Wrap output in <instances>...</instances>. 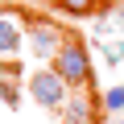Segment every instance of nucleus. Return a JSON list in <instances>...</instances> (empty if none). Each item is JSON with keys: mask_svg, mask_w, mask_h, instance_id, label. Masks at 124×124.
Wrapping results in <instances>:
<instances>
[{"mask_svg": "<svg viewBox=\"0 0 124 124\" xmlns=\"http://www.w3.org/2000/svg\"><path fill=\"white\" fill-rule=\"evenodd\" d=\"M25 41H29V54L41 58V62H54L62 50H66L75 37L66 33L62 21H46V17H29V29H25Z\"/></svg>", "mask_w": 124, "mask_h": 124, "instance_id": "f257e3e1", "label": "nucleus"}, {"mask_svg": "<svg viewBox=\"0 0 124 124\" xmlns=\"http://www.w3.org/2000/svg\"><path fill=\"white\" fill-rule=\"evenodd\" d=\"M29 99L41 103V108H58V112H62V103L70 99V83L62 79L54 66H46V70L29 75Z\"/></svg>", "mask_w": 124, "mask_h": 124, "instance_id": "f03ea898", "label": "nucleus"}, {"mask_svg": "<svg viewBox=\"0 0 124 124\" xmlns=\"http://www.w3.org/2000/svg\"><path fill=\"white\" fill-rule=\"evenodd\" d=\"M99 124H124V116H108V120H99Z\"/></svg>", "mask_w": 124, "mask_h": 124, "instance_id": "9b49d317", "label": "nucleus"}, {"mask_svg": "<svg viewBox=\"0 0 124 124\" xmlns=\"http://www.w3.org/2000/svg\"><path fill=\"white\" fill-rule=\"evenodd\" d=\"M103 112H108V116H124V83L103 91Z\"/></svg>", "mask_w": 124, "mask_h": 124, "instance_id": "0eeeda50", "label": "nucleus"}, {"mask_svg": "<svg viewBox=\"0 0 124 124\" xmlns=\"http://www.w3.org/2000/svg\"><path fill=\"white\" fill-rule=\"evenodd\" d=\"M112 25H116V29H120V37H124V4L116 8V17H112Z\"/></svg>", "mask_w": 124, "mask_h": 124, "instance_id": "9d476101", "label": "nucleus"}, {"mask_svg": "<svg viewBox=\"0 0 124 124\" xmlns=\"http://www.w3.org/2000/svg\"><path fill=\"white\" fill-rule=\"evenodd\" d=\"M0 99H4L8 108H21V91H17L13 83H4V79H0Z\"/></svg>", "mask_w": 124, "mask_h": 124, "instance_id": "6e6552de", "label": "nucleus"}, {"mask_svg": "<svg viewBox=\"0 0 124 124\" xmlns=\"http://www.w3.org/2000/svg\"><path fill=\"white\" fill-rule=\"evenodd\" d=\"M29 29V17L17 8H0V58H13L21 50V37Z\"/></svg>", "mask_w": 124, "mask_h": 124, "instance_id": "20e7f679", "label": "nucleus"}, {"mask_svg": "<svg viewBox=\"0 0 124 124\" xmlns=\"http://www.w3.org/2000/svg\"><path fill=\"white\" fill-rule=\"evenodd\" d=\"M62 120L66 124H95V99H91V91H70V99L62 103Z\"/></svg>", "mask_w": 124, "mask_h": 124, "instance_id": "39448f33", "label": "nucleus"}, {"mask_svg": "<svg viewBox=\"0 0 124 124\" xmlns=\"http://www.w3.org/2000/svg\"><path fill=\"white\" fill-rule=\"evenodd\" d=\"M103 58L112 62V66H120V62H124V37H120L116 46H108V50H103Z\"/></svg>", "mask_w": 124, "mask_h": 124, "instance_id": "1a4fd4ad", "label": "nucleus"}, {"mask_svg": "<svg viewBox=\"0 0 124 124\" xmlns=\"http://www.w3.org/2000/svg\"><path fill=\"white\" fill-rule=\"evenodd\" d=\"M50 4L58 13H66V17H91V13L103 8V0H50Z\"/></svg>", "mask_w": 124, "mask_h": 124, "instance_id": "423d86ee", "label": "nucleus"}, {"mask_svg": "<svg viewBox=\"0 0 124 124\" xmlns=\"http://www.w3.org/2000/svg\"><path fill=\"white\" fill-rule=\"evenodd\" d=\"M50 66L70 83V91H79L83 83L91 87V54H87V46H83V41H70L66 50H62V54L50 62Z\"/></svg>", "mask_w": 124, "mask_h": 124, "instance_id": "7ed1b4c3", "label": "nucleus"}]
</instances>
